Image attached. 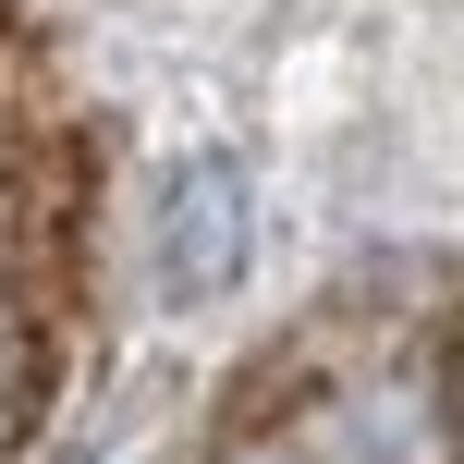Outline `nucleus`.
Masks as SVG:
<instances>
[{"label":"nucleus","mask_w":464,"mask_h":464,"mask_svg":"<svg viewBox=\"0 0 464 464\" xmlns=\"http://www.w3.org/2000/svg\"><path fill=\"white\" fill-rule=\"evenodd\" d=\"M245 245H256V196L232 160H184L160 184V220H147V281L171 305H220L245 281Z\"/></svg>","instance_id":"1"},{"label":"nucleus","mask_w":464,"mask_h":464,"mask_svg":"<svg viewBox=\"0 0 464 464\" xmlns=\"http://www.w3.org/2000/svg\"><path fill=\"white\" fill-rule=\"evenodd\" d=\"M318 440H330V464H452L428 379H367L354 403H330V416H318Z\"/></svg>","instance_id":"2"},{"label":"nucleus","mask_w":464,"mask_h":464,"mask_svg":"<svg viewBox=\"0 0 464 464\" xmlns=\"http://www.w3.org/2000/svg\"><path fill=\"white\" fill-rule=\"evenodd\" d=\"M37 403H49V343H37V318H24V305L0 294V464L24 452Z\"/></svg>","instance_id":"3"},{"label":"nucleus","mask_w":464,"mask_h":464,"mask_svg":"<svg viewBox=\"0 0 464 464\" xmlns=\"http://www.w3.org/2000/svg\"><path fill=\"white\" fill-rule=\"evenodd\" d=\"M220 464H330L318 428H245V440H220Z\"/></svg>","instance_id":"4"},{"label":"nucleus","mask_w":464,"mask_h":464,"mask_svg":"<svg viewBox=\"0 0 464 464\" xmlns=\"http://www.w3.org/2000/svg\"><path fill=\"white\" fill-rule=\"evenodd\" d=\"M428 403H440V440H452V464H464V343L440 354V379H428Z\"/></svg>","instance_id":"5"}]
</instances>
